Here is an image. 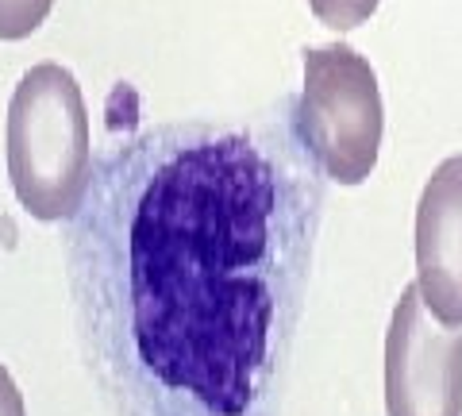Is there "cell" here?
<instances>
[{
  "label": "cell",
  "instance_id": "1",
  "mask_svg": "<svg viewBox=\"0 0 462 416\" xmlns=\"http://www.w3.org/2000/svg\"><path fill=\"white\" fill-rule=\"evenodd\" d=\"M324 208L297 97L247 124H158L100 154L69 220V293L120 416H263Z\"/></svg>",
  "mask_w": 462,
  "mask_h": 416
},
{
  "label": "cell",
  "instance_id": "2",
  "mask_svg": "<svg viewBox=\"0 0 462 416\" xmlns=\"http://www.w3.org/2000/svg\"><path fill=\"white\" fill-rule=\"evenodd\" d=\"M8 178L35 220H74L93 181V135L78 78L39 62L8 105Z\"/></svg>",
  "mask_w": 462,
  "mask_h": 416
},
{
  "label": "cell",
  "instance_id": "3",
  "mask_svg": "<svg viewBox=\"0 0 462 416\" xmlns=\"http://www.w3.org/2000/svg\"><path fill=\"white\" fill-rule=\"evenodd\" d=\"M297 116L309 151L339 185H363L382 151V89L374 66L346 42L305 51V89Z\"/></svg>",
  "mask_w": 462,
  "mask_h": 416
},
{
  "label": "cell",
  "instance_id": "4",
  "mask_svg": "<svg viewBox=\"0 0 462 416\" xmlns=\"http://www.w3.org/2000/svg\"><path fill=\"white\" fill-rule=\"evenodd\" d=\"M385 412L462 416V332L431 317L420 285H404L385 332Z\"/></svg>",
  "mask_w": 462,
  "mask_h": 416
},
{
  "label": "cell",
  "instance_id": "5",
  "mask_svg": "<svg viewBox=\"0 0 462 416\" xmlns=\"http://www.w3.org/2000/svg\"><path fill=\"white\" fill-rule=\"evenodd\" d=\"M416 285L431 317L462 328V154L443 159L416 208Z\"/></svg>",
  "mask_w": 462,
  "mask_h": 416
},
{
  "label": "cell",
  "instance_id": "6",
  "mask_svg": "<svg viewBox=\"0 0 462 416\" xmlns=\"http://www.w3.org/2000/svg\"><path fill=\"white\" fill-rule=\"evenodd\" d=\"M54 0H0V39H27L51 16Z\"/></svg>",
  "mask_w": 462,
  "mask_h": 416
},
{
  "label": "cell",
  "instance_id": "7",
  "mask_svg": "<svg viewBox=\"0 0 462 416\" xmlns=\"http://www.w3.org/2000/svg\"><path fill=\"white\" fill-rule=\"evenodd\" d=\"M382 0H309L312 16L331 32H355L358 23H366L378 12Z\"/></svg>",
  "mask_w": 462,
  "mask_h": 416
},
{
  "label": "cell",
  "instance_id": "8",
  "mask_svg": "<svg viewBox=\"0 0 462 416\" xmlns=\"http://www.w3.org/2000/svg\"><path fill=\"white\" fill-rule=\"evenodd\" d=\"M0 416H27L23 409V393L16 390V382L5 366H0Z\"/></svg>",
  "mask_w": 462,
  "mask_h": 416
}]
</instances>
